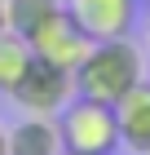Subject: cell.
Here are the masks:
<instances>
[{"instance_id": "obj_3", "label": "cell", "mask_w": 150, "mask_h": 155, "mask_svg": "<svg viewBox=\"0 0 150 155\" xmlns=\"http://www.w3.org/2000/svg\"><path fill=\"white\" fill-rule=\"evenodd\" d=\"M9 97L27 111V115H53V120H58L62 107L75 97V75L62 71V67H53V62L31 58L27 75L18 80V89H13Z\"/></svg>"}, {"instance_id": "obj_1", "label": "cell", "mask_w": 150, "mask_h": 155, "mask_svg": "<svg viewBox=\"0 0 150 155\" xmlns=\"http://www.w3.org/2000/svg\"><path fill=\"white\" fill-rule=\"evenodd\" d=\"M137 80H146V53H141L137 40L132 36L97 40V45L88 49V58L75 67V97L115 107Z\"/></svg>"}, {"instance_id": "obj_9", "label": "cell", "mask_w": 150, "mask_h": 155, "mask_svg": "<svg viewBox=\"0 0 150 155\" xmlns=\"http://www.w3.org/2000/svg\"><path fill=\"white\" fill-rule=\"evenodd\" d=\"M31 45H27L18 31H5L0 36V93H13L18 89V80L27 75V67H31Z\"/></svg>"}, {"instance_id": "obj_6", "label": "cell", "mask_w": 150, "mask_h": 155, "mask_svg": "<svg viewBox=\"0 0 150 155\" xmlns=\"http://www.w3.org/2000/svg\"><path fill=\"white\" fill-rule=\"evenodd\" d=\"M115 124L119 146H128L132 155H150V80H137L115 102Z\"/></svg>"}, {"instance_id": "obj_13", "label": "cell", "mask_w": 150, "mask_h": 155, "mask_svg": "<svg viewBox=\"0 0 150 155\" xmlns=\"http://www.w3.org/2000/svg\"><path fill=\"white\" fill-rule=\"evenodd\" d=\"M62 155H71V151H62Z\"/></svg>"}, {"instance_id": "obj_7", "label": "cell", "mask_w": 150, "mask_h": 155, "mask_svg": "<svg viewBox=\"0 0 150 155\" xmlns=\"http://www.w3.org/2000/svg\"><path fill=\"white\" fill-rule=\"evenodd\" d=\"M5 155H62V133L53 115H22L5 129Z\"/></svg>"}, {"instance_id": "obj_5", "label": "cell", "mask_w": 150, "mask_h": 155, "mask_svg": "<svg viewBox=\"0 0 150 155\" xmlns=\"http://www.w3.org/2000/svg\"><path fill=\"white\" fill-rule=\"evenodd\" d=\"M62 9L75 18V27L93 45L132 36V27H137V0H62Z\"/></svg>"}, {"instance_id": "obj_4", "label": "cell", "mask_w": 150, "mask_h": 155, "mask_svg": "<svg viewBox=\"0 0 150 155\" xmlns=\"http://www.w3.org/2000/svg\"><path fill=\"white\" fill-rule=\"evenodd\" d=\"M27 45H31V53H35L40 62H53V67H62V71L75 75V67L88 58L93 40L84 36L80 27H75V18L62 9V13H53V18H49V22L40 27V31H35Z\"/></svg>"}, {"instance_id": "obj_12", "label": "cell", "mask_w": 150, "mask_h": 155, "mask_svg": "<svg viewBox=\"0 0 150 155\" xmlns=\"http://www.w3.org/2000/svg\"><path fill=\"white\" fill-rule=\"evenodd\" d=\"M146 40H150V27H146Z\"/></svg>"}, {"instance_id": "obj_8", "label": "cell", "mask_w": 150, "mask_h": 155, "mask_svg": "<svg viewBox=\"0 0 150 155\" xmlns=\"http://www.w3.org/2000/svg\"><path fill=\"white\" fill-rule=\"evenodd\" d=\"M5 13H9V31L31 40L53 13H62V0H5Z\"/></svg>"}, {"instance_id": "obj_11", "label": "cell", "mask_w": 150, "mask_h": 155, "mask_svg": "<svg viewBox=\"0 0 150 155\" xmlns=\"http://www.w3.org/2000/svg\"><path fill=\"white\" fill-rule=\"evenodd\" d=\"M0 155H5V124H0Z\"/></svg>"}, {"instance_id": "obj_2", "label": "cell", "mask_w": 150, "mask_h": 155, "mask_svg": "<svg viewBox=\"0 0 150 155\" xmlns=\"http://www.w3.org/2000/svg\"><path fill=\"white\" fill-rule=\"evenodd\" d=\"M58 133H62V151H71V155H110V151H119L115 107H102V102H88V97H71L62 107Z\"/></svg>"}, {"instance_id": "obj_10", "label": "cell", "mask_w": 150, "mask_h": 155, "mask_svg": "<svg viewBox=\"0 0 150 155\" xmlns=\"http://www.w3.org/2000/svg\"><path fill=\"white\" fill-rule=\"evenodd\" d=\"M9 31V13H5V0H0V36Z\"/></svg>"}]
</instances>
